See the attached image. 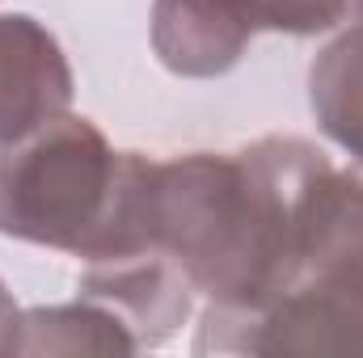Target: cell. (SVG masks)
Segmentation results:
<instances>
[{
    "label": "cell",
    "instance_id": "9c48e42d",
    "mask_svg": "<svg viewBox=\"0 0 363 358\" xmlns=\"http://www.w3.org/2000/svg\"><path fill=\"white\" fill-rule=\"evenodd\" d=\"M347 21H359L363 25V0H347Z\"/></svg>",
    "mask_w": 363,
    "mask_h": 358
},
{
    "label": "cell",
    "instance_id": "6da1fadb",
    "mask_svg": "<svg viewBox=\"0 0 363 358\" xmlns=\"http://www.w3.org/2000/svg\"><path fill=\"white\" fill-rule=\"evenodd\" d=\"M118 152L81 114H55L0 152V236L81 258L101 228Z\"/></svg>",
    "mask_w": 363,
    "mask_h": 358
},
{
    "label": "cell",
    "instance_id": "277c9868",
    "mask_svg": "<svg viewBox=\"0 0 363 358\" xmlns=\"http://www.w3.org/2000/svg\"><path fill=\"white\" fill-rule=\"evenodd\" d=\"M304 270H363V169L325 161L304 198Z\"/></svg>",
    "mask_w": 363,
    "mask_h": 358
},
{
    "label": "cell",
    "instance_id": "ba28073f",
    "mask_svg": "<svg viewBox=\"0 0 363 358\" xmlns=\"http://www.w3.org/2000/svg\"><path fill=\"white\" fill-rule=\"evenodd\" d=\"M17 333H21V308L13 291L0 282V354H17Z\"/></svg>",
    "mask_w": 363,
    "mask_h": 358
},
{
    "label": "cell",
    "instance_id": "52a82bcc",
    "mask_svg": "<svg viewBox=\"0 0 363 358\" xmlns=\"http://www.w3.org/2000/svg\"><path fill=\"white\" fill-rule=\"evenodd\" d=\"M250 34H325L347 21V0H220Z\"/></svg>",
    "mask_w": 363,
    "mask_h": 358
},
{
    "label": "cell",
    "instance_id": "7a4b0ae2",
    "mask_svg": "<svg viewBox=\"0 0 363 358\" xmlns=\"http://www.w3.org/2000/svg\"><path fill=\"white\" fill-rule=\"evenodd\" d=\"M194 350L267 358H359L363 354V270H304L267 308L237 321H203Z\"/></svg>",
    "mask_w": 363,
    "mask_h": 358
},
{
    "label": "cell",
    "instance_id": "5b68a950",
    "mask_svg": "<svg viewBox=\"0 0 363 358\" xmlns=\"http://www.w3.org/2000/svg\"><path fill=\"white\" fill-rule=\"evenodd\" d=\"M308 110L325 139H334L363 169V25L338 34L313 59Z\"/></svg>",
    "mask_w": 363,
    "mask_h": 358
},
{
    "label": "cell",
    "instance_id": "8992f818",
    "mask_svg": "<svg viewBox=\"0 0 363 358\" xmlns=\"http://www.w3.org/2000/svg\"><path fill=\"white\" fill-rule=\"evenodd\" d=\"M140 342L127 329V321L97 304H55V308H30L21 312L17 354H135Z\"/></svg>",
    "mask_w": 363,
    "mask_h": 358
},
{
    "label": "cell",
    "instance_id": "3957f363",
    "mask_svg": "<svg viewBox=\"0 0 363 358\" xmlns=\"http://www.w3.org/2000/svg\"><path fill=\"white\" fill-rule=\"evenodd\" d=\"M77 76L60 38L30 13H0V148L72 105Z\"/></svg>",
    "mask_w": 363,
    "mask_h": 358
}]
</instances>
